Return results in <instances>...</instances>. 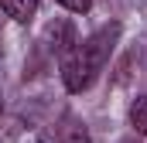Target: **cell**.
<instances>
[{
  "label": "cell",
  "instance_id": "obj_5",
  "mask_svg": "<svg viewBox=\"0 0 147 143\" xmlns=\"http://www.w3.org/2000/svg\"><path fill=\"white\" fill-rule=\"evenodd\" d=\"M130 123H134L137 133H144V136H147V96L134 99V106H130Z\"/></svg>",
  "mask_w": 147,
  "mask_h": 143
},
{
  "label": "cell",
  "instance_id": "obj_7",
  "mask_svg": "<svg viewBox=\"0 0 147 143\" xmlns=\"http://www.w3.org/2000/svg\"><path fill=\"white\" fill-rule=\"evenodd\" d=\"M123 143H140V140H134V136H130V140H123Z\"/></svg>",
  "mask_w": 147,
  "mask_h": 143
},
{
  "label": "cell",
  "instance_id": "obj_3",
  "mask_svg": "<svg viewBox=\"0 0 147 143\" xmlns=\"http://www.w3.org/2000/svg\"><path fill=\"white\" fill-rule=\"evenodd\" d=\"M48 37H51V48H55V55H58V58H62V55L75 44V31H72V24H69V21H55V24L48 27Z\"/></svg>",
  "mask_w": 147,
  "mask_h": 143
},
{
  "label": "cell",
  "instance_id": "obj_1",
  "mask_svg": "<svg viewBox=\"0 0 147 143\" xmlns=\"http://www.w3.org/2000/svg\"><path fill=\"white\" fill-rule=\"evenodd\" d=\"M120 31H123L120 21H110V24L96 27L86 41H75L72 48L58 58L62 61V82H65L69 92H82V89H89L99 78V72L106 68L113 48L120 41Z\"/></svg>",
  "mask_w": 147,
  "mask_h": 143
},
{
  "label": "cell",
  "instance_id": "obj_4",
  "mask_svg": "<svg viewBox=\"0 0 147 143\" xmlns=\"http://www.w3.org/2000/svg\"><path fill=\"white\" fill-rule=\"evenodd\" d=\"M0 10H3L10 21L28 24V21L38 14V0H0Z\"/></svg>",
  "mask_w": 147,
  "mask_h": 143
},
{
  "label": "cell",
  "instance_id": "obj_6",
  "mask_svg": "<svg viewBox=\"0 0 147 143\" xmlns=\"http://www.w3.org/2000/svg\"><path fill=\"white\" fill-rule=\"evenodd\" d=\"M55 3H62V7L72 10V14H86V10L92 7V0H55Z\"/></svg>",
  "mask_w": 147,
  "mask_h": 143
},
{
  "label": "cell",
  "instance_id": "obj_2",
  "mask_svg": "<svg viewBox=\"0 0 147 143\" xmlns=\"http://www.w3.org/2000/svg\"><path fill=\"white\" fill-rule=\"evenodd\" d=\"M38 143H89V133H86V126H82V123L65 119V123H58L55 130H48Z\"/></svg>",
  "mask_w": 147,
  "mask_h": 143
}]
</instances>
